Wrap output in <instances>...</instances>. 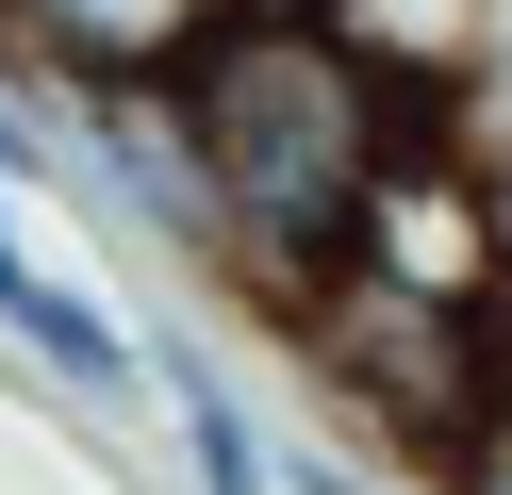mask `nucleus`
<instances>
[{
  "label": "nucleus",
  "instance_id": "8",
  "mask_svg": "<svg viewBox=\"0 0 512 495\" xmlns=\"http://www.w3.org/2000/svg\"><path fill=\"white\" fill-rule=\"evenodd\" d=\"M281 495H397L380 462H347V446H281Z\"/></svg>",
  "mask_w": 512,
  "mask_h": 495
},
{
  "label": "nucleus",
  "instance_id": "1",
  "mask_svg": "<svg viewBox=\"0 0 512 495\" xmlns=\"http://www.w3.org/2000/svg\"><path fill=\"white\" fill-rule=\"evenodd\" d=\"M413 132H430V99H397L314 0H248V17L166 83V149H182V182H199L215 281H232L248 314H298V297L347 264V231H364V198L397 182Z\"/></svg>",
  "mask_w": 512,
  "mask_h": 495
},
{
  "label": "nucleus",
  "instance_id": "7",
  "mask_svg": "<svg viewBox=\"0 0 512 495\" xmlns=\"http://www.w3.org/2000/svg\"><path fill=\"white\" fill-rule=\"evenodd\" d=\"M17 182H67V149H50V116H34V99L0 83V198H17Z\"/></svg>",
  "mask_w": 512,
  "mask_h": 495
},
{
  "label": "nucleus",
  "instance_id": "4",
  "mask_svg": "<svg viewBox=\"0 0 512 495\" xmlns=\"http://www.w3.org/2000/svg\"><path fill=\"white\" fill-rule=\"evenodd\" d=\"M314 17H331L347 50H364L380 83H397V99L463 116V83H479V0H314Z\"/></svg>",
  "mask_w": 512,
  "mask_h": 495
},
{
  "label": "nucleus",
  "instance_id": "5",
  "mask_svg": "<svg viewBox=\"0 0 512 495\" xmlns=\"http://www.w3.org/2000/svg\"><path fill=\"white\" fill-rule=\"evenodd\" d=\"M17 347H34V363H50L67 396H100V413H116V396H149V330L116 314L100 281H34V314H17Z\"/></svg>",
  "mask_w": 512,
  "mask_h": 495
},
{
  "label": "nucleus",
  "instance_id": "2",
  "mask_svg": "<svg viewBox=\"0 0 512 495\" xmlns=\"http://www.w3.org/2000/svg\"><path fill=\"white\" fill-rule=\"evenodd\" d=\"M248 0H0V50L34 99H166Z\"/></svg>",
  "mask_w": 512,
  "mask_h": 495
},
{
  "label": "nucleus",
  "instance_id": "9",
  "mask_svg": "<svg viewBox=\"0 0 512 495\" xmlns=\"http://www.w3.org/2000/svg\"><path fill=\"white\" fill-rule=\"evenodd\" d=\"M34 281H50V264H34V248H17V198H0V330L34 314Z\"/></svg>",
  "mask_w": 512,
  "mask_h": 495
},
{
  "label": "nucleus",
  "instance_id": "6",
  "mask_svg": "<svg viewBox=\"0 0 512 495\" xmlns=\"http://www.w3.org/2000/svg\"><path fill=\"white\" fill-rule=\"evenodd\" d=\"M430 495H512V380H496V413H479L463 446L430 462Z\"/></svg>",
  "mask_w": 512,
  "mask_h": 495
},
{
  "label": "nucleus",
  "instance_id": "3",
  "mask_svg": "<svg viewBox=\"0 0 512 495\" xmlns=\"http://www.w3.org/2000/svg\"><path fill=\"white\" fill-rule=\"evenodd\" d=\"M149 396H166L182 479H199V495H281V429L232 396V363H215L199 330H149Z\"/></svg>",
  "mask_w": 512,
  "mask_h": 495
}]
</instances>
